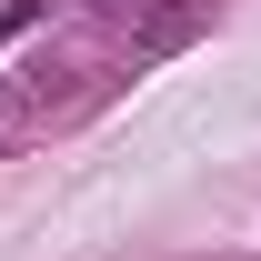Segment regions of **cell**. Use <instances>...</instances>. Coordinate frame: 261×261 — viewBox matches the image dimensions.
<instances>
[{
  "mask_svg": "<svg viewBox=\"0 0 261 261\" xmlns=\"http://www.w3.org/2000/svg\"><path fill=\"white\" fill-rule=\"evenodd\" d=\"M31 130H40V121H31V100H20V81H0V151L31 141Z\"/></svg>",
  "mask_w": 261,
  "mask_h": 261,
  "instance_id": "6da1fadb",
  "label": "cell"
},
{
  "mask_svg": "<svg viewBox=\"0 0 261 261\" xmlns=\"http://www.w3.org/2000/svg\"><path fill=\"white\" fill-rule=\"evenodd\" d=\"M31 20H50V0H0V40H20Z\"/></svg>",
  "mask_w": 261,
  "mask_h": 261,
  "instance_id": "7a4b0ae2",
  "label": "cell"
}]
</instances>
